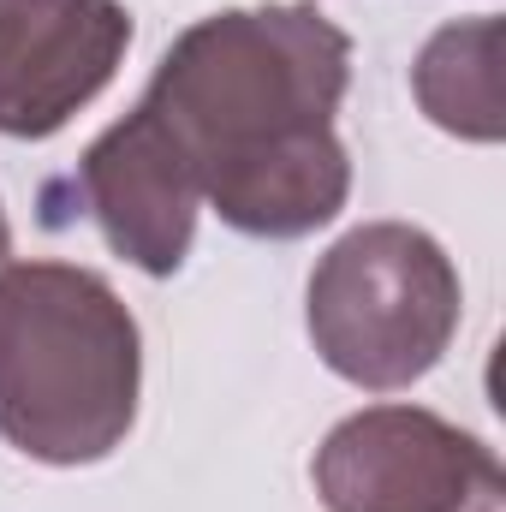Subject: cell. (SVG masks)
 I'll return each mask as SVG.
<instances>
[{"mask_svg": "<svg viewBox=\"0 0 506 512\" xmlns=\"http://www.w3.org/2000/svg\"><path fill=\"white\" fill-rule=\"evenodd\" d=\"M6 256H12V227H6V209H0V268H6Z\"/></svg>", "mask_w": 506, "mask_h": 512, "instance_id": "obj_8", "label": "cell"}, {"mask_svg": "<svg viewBox=\"0 0 506 512\" xmlns=\"http://www.w3.org/2000/svg\"><path fill=\"white\" fill-rule=\"evenodd\" d=\"M411 96L441 131L465 143H501V18L477 12L441 24L411 66Z\"/></svg>", "mask_w": 506, "mask_h": 512, "instance_id": "obj_7", "label": "cell"}, {"mask_svg": "<svg viewBox=\"0 0 506 512\" xmlns=\"http://www.w3.org/2000/svg\"><path fill=\"white\" fill-rule=\"evenodd\" d=\"M459 316L465 292L453 256L411 221L352 227L322 251L304 292V322L322 364L370 393L423 382L447 358Z\"/></svg>", "mask_w": 506, "mask_h": 512, "instance_id": "obj_3", "label": "cell"}, {"mask_svg": "<svg viewBox=\"0 0 506 512\" xmlns=\"http://www.w3.org/2000/svg\"><path fill=\"white\" fill-rule=\"evenodd\" d=\"M143 334L120 292L72 262L0 268V441L42 465H96L137 423Z\"/></svg>", "mask_w": 506, "mask_h": 512, "instance_id": "obj_2", "label": "cell"}, {"mask_svg": "<svg viewBox=\"0 0 506 512\" xmlns=\"http://www.w3.org/2000/svg\"><path fill=\"white\" fill-rule=\"evenodd\" d=\"M126 48L120 0H0V131L54 137L114 84Z\"/></svg>", "mask_w": 506, "mask_h": 512, "instance_id": "obj_5", "label": "cell"}, {"mask_svg": "<svg viewBox=\"0 0 506 512\" xmlns=\"http://www.w3.org/2000/svg\"><path fill=\"white\" fill-rule=\"evenodd\" d=\"M328 512H506V477L489 441L423 411L364 405L316 447Z\"/></svg>", "mask_w": 506, "mask_h": 512, "instance_id": "obj_4", "label": "cell"}, {"mask_svg": "<svg viewBox=\"0 0 506 512\" xmlns=\"http://www.w3.org/2000/svg\"><path fill=\"white\" fill-rule=\"evenodd\" d=\"M78 191L102 227V239L126 256L131 268L167 280L191 256L197 239V173L179 155V143L161 120L137 102L120 126H108L78 161Z\"/></svg>", "mask_w": 506, "mask_h": 512, "instance_id": "obj_6", "label": "cell"}, {"mask_svg": "<svg viewBox=\"0 0 506 512\" xmlns=\"http://www.w3.org/2000/svg\"><path fill=\"white\" fill-rule=\"evenodd\" d=\"M346 84L352 36L310 0L227 6L173 36L143 108L233 233L304 239L352 197V161L334 131Z\"/></svg>", "mask_w": 506, "mask_h": 512, "instance_id": "obj_1", "label": "cell"}]
</instances>
